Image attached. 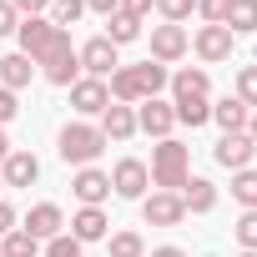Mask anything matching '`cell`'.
<instances>
[{
    "label": "cell",
    "instance_id": "cell-15",
    "mask_svg": "<svg viewBox=\"0 0 257 257\" xmlns=\"http://www.w3.org/2000/svg\"><path fill=\"white\" fill-rule=\"evenodd\" d=\"M71 106H76L81 116H101V111L111 106V91H106V81H91V76H81V81L71 86Z\"/></svg>",
    "mask_w": 257,
    "mask_h": 257
},
{
    "label": "cell",
    "instance_id": "cell-27",
    "mask_svg": "<svg viewBox=\"0 0 257 257\" xmlns=\"http://www.w3.org/2000/svg\"><path fill=\"white\" fill-rule=\"evenodd\" d=\"M232 197H237L247 212H257V172H252V167L232 172Z\"/></svg>",
    "mask_w": 257,
    "mask_h": 257
},
{
    "label": "cell",
    "instance_id": "cell-43",
    "mask_svg": "<svg viewBox=\"0 0 257 257\" xmlns=\"http://www.w3.org/2000/svg\"><path fill=\"white\" fill-rule=\"evenodd\" d=\"M237 257H257V252H237Z\"/></svg>",
    "mask_w": 257,
    "mask_h": 257
},
{
    "label": "cell",
    "instance_id": "cell-3",
    "mask_svg": "<svg viewBox=\"0 0 257 257\" xmlns=\"http://www.w3.org/2000/svg\"><path fill=\"white\" fill-rule=\"evenodd\" d=\"M56 152H61V162L66 167H91L101 152H106V137H101V126H91V121H66L61 126V137H56Z\"/></svg>",
    "mask_w": 257,
    "mask_h": 257
},
{
    "label": "cell",
    "instance_id": "cell-33",
    "mask_svg": "<svg viewBox=\"0 0 257 257\" xmlns=\"http://www.w3.org/2000/svg\"><path fill=\"white\" fill-rule=\"evenodd\" d=\"M227 6H232V0H197L202 26H222V21H227Z\"/></svg>",
    "mask_w": 257,
    "mask_h": 257
},
{
    "label": "cell",
    "instance_id": "cell-34",
    "mask_svg": "<svg viewBox=\"0 0 257 257\" xmlns=\"http://www.w3.org/2000/svg\"><path fill=\"white\" fill-rule=\"evenodd\" d=\"M11 6H16L21 21H31V16H46V11H51V0H11Z\"/></svg>",
    "mask_w": 257,
    "mask_h": 257
},
{
    "label": "cell",
    "instance_id": "cell-6",
    "mask_svg": "<svg viewBox=\"0 0 257 257\" xmlns=\"http://www.w3.org/2000/svg\"><path fill=\"white\" fill-rule=\"evenodd\" d=\"M142 222L147 227H182L187 207H182L177 192H152V197H142Z\"/></svg>",
    "mask_w": 257,
    "mask_h": 257
},
{
    "label": "cell",
    "instance_id": "cell-18",
    "mask_svg": "<svg viewBox=\"0 0 257 257\" xmlns=\"http://www.w3.org/2000/svg\"><path fill=\"white\" fill-rule=\"evenodd\" d=\"M177 197H182V207H187V212H197V217H207V212L217 207V187H212L207 177H187V187H182Z\"/></svg>",
    "mask_w": 257,
    "mask_h": 257
},
{
    "label": "cell",
    "instance_id": "cell-8",
    "mask_svg": "<svg viewBox=\"0 0 257 257\" xmlns=\"http://www.w3.org/2000/svg\"><path fill=\"white\" fill-rule=\"evenodd\" d=\"M232 31L227 26H202L197 36H192V51H197V61H207V66H222V61H232Z\"/></svg>",
    "mask_w": 257,
    "mask_h": 257
},
{
    "label": "cell",
    "instance_id": "cell-4",
    "mask_svg": "<svg viewBox=\"0 0 257 257\" xmlns=\"http://www.w3.org/2000/svg\"><path fill=\"white\" fill-rule=\"evenodd\" d=\"M147 187H152V172H147L142 157H121V162L111 167V192H116L121 202H142Z\"/></svg>",
    "mask_w": 257,
    "mask_h": 257
},
{
    "label": "cell",
    "instance_id": "cell-35",
    "mask_svg": "<svg viewBox=\"0 0 257 257\" xmlns=\"http://www.w3.org/2000/svg\"><path fill=\"white\" fill-rule=\"evenodd\" d=\"M16 26H21L16 6H11V0H0V36H16Z\"/></svg>",
    "mask_w": 257,
    "mask_h": 257
},
{
    "label": "cell",
    "instance_id": "cell-38",
    "mask_svg": "<svg viewBox=\"0 0 257 257\" xmlns=\"http://www.w3.org/2000/svg\"><path fill=\"white\" fill-rule=\"evenodd\" d=\"M16 222H21V217H16V207L0 197V237H6V232H16Z\"/></svg>",
    "mask_w": 257,
    "mask_h": 257
},
{
    "label": "cell",
    "instance_id": "cell-28",
    "mask_svg": "<svg viewBox=\"0 0 257 257\" xmlns=\"http://www.w3.org/2000/svg\"><path fill=\"white\" fill-rule=\"evenodd\" d=\"M81 16H86V0H51V16H46V21L61 26V31H71Z\"/></svg>",
    "mask_w": 257,
    "mask_h": 257
},
{
    "label": "cell",
    "instance_id": "cell-24",
    "mask_svg": "<svg viewBox=\"0 0 257 257\" xmlns=\"http://www.w3.org/2000/svg\"><path fill=\"white\" fill-rule=\"evenodd\" d=\"M137 36H142V21H132V16H121V11H116V16H106V41H111L116 51H121V46H132Z\"/></svg>",
    "mask_w": 257,
    "mask_h": 257
},
{
    "label": "cell",
    "instance_id": "cell-25",
    "mask_svg": "<svg viewBox=\"0 0 257 257\" xmlns=\"http://www.w3.org/2000/svg\"><path fill=\"white\" fill-rule=\"evenodd\" d=\"M106 252H111V257H147V242H142V232L121 227V232L106 237Z\"/></svg>",
    "mask_w": 257,
    "mask_h": 257
},
{
    "label": "cell",
    "instance_id": "cell-17",
    "mask_svg": "<svg viewBox=\"0 0 257 257\" xmlns=\"http://www.w3.org/2000/svg\"><path fill=\"white\" fill-rule=\"evenodd\" d=\"M31 76H36V61H31V56H21V51L0 56V86H6V91H26Z\"/></svg>",
    "mask_w": 257,
    "mask_h": 257
},
{
    "label": "cell",
    "instance_id": "cell-30",
    "mask_svg": "<svg viewBox=\"0 0 257 257\" xmlns=\"http://www.w3.org/2000/svg\"><path fill=\"white\" fill-rule=\"evenodd\" d=\"M152 11H157V16L167 21V26H182V21H187V16L197 11V0H157Z\"/></svg>",
    "mask_w": 257,
    "mask_h": 257
},
{
    "label": "cell",
    "instance_id": "cell-5",
    "mask_svg": "<svg viewBox=\"0 0 257 257\" xmlns=\"http://www.w3.org/2000/svg\"><path fill=\"white\" fill-rule=\"evenodd\" d=\"M76 61H81V71H86L91 81H111V71L121 66V56H116V46H111L106 36H91L86 46H76Z\"/></svg>",
    "mask_w": 257,
    "mask_h": 257
},
{
    "label": "cell",
    "instance_id": "cell-19",
    "mask_svg": "<svg viewBox=\"0 0 257 257\" xmlns=\"http://www.w3.org/2000/svg\"><path fill=\"white\" fill-rule=\"evenodd\" d=\"M247 116H252V111H247L237 96H222V101L212 106V121L222 126V137H227V132H247Z\"/></svg>",
    "mask_w": 257,
    "mask_h": 257
},
{
    "label": "cell",
    "instance_id": "cell-7",
    "mask_svg": "<svg viewBox=\"0 0 257 257\" xmlns=\"http://www.w3.org/2000/svg\"><path fill=\"white\" fill-rule=\"evenodd\" d=\"M187 51H192V36H187L182 26H167V21L152 26V61H157V66H172V61H182Z\"/></svg>",
    "mask_w": 257,
    "mask_h": 257
},
{
    "label": "cell",
    "instance_id": "cell-26",
    "mask_svg": "<svg viewBox=\"0 0 257 257\" xmlns=\"http://www.w3.org/2000/svg\"><path fill=\"white\" fill-rule=\"evenodd\" d=\"M0 257H41V242H36L26 227H16V232L0 237Z\"/></svg>",
    "mask_w": 257,
    "mask_h": 257
},
{
    "label": "cell",
    "instance_id": "cell-31",
    "mask_svg": "<svg viewBox=\"0 0 257 257\" xmlns=\"http://www.w3.org/2000/svg\"><path fill=\"white\" fill-rule=\"evenodd\" d=\"M237 101L247 111H257V66H242L237 71Z\"/></svg>",
    "mask_w": 257,
    "mask_h": 257
},
{
    "label": "cell",
    "instance_id": "cell-13",
    "mask_svg": "<svg viewBox=\"0 0 257 257\" xmlns=\"http://www.w3.org/2000/svg\"><path fill=\"white\" fill-rule=\"evenodd\" d=\"M71 192H76V202H81V207H101V202L111 197V172L81 167V172L71 177Z\"/></svg>",
    "mask_w": 257,
    "mask_h": 257
},
{
    "label": "cell",
    "instance_id": "cell-23",
    "mask_svg": "<svg viewBox=\"0 0 257 257\" xmlns=\"http://www.w3.org/2000/svg\"><path fill=\"white\" fill-rule=\"evenodd\" d=\"M222 26H227L232 36H252V31H257V0H232Z\"/></svg>",
    "mask_w": 257,
    "mask_h": 257
},
{
    "label": "cell",
    "instance_id": "cell-10",
    "mask_svg": "<svg viewBox=\"0 0 257 257\" xmlns=\"http://www.w3.org/2000/svg\"><path fill=\"white\" fill-rule=\"evenodd\" d=\"M212 157H217V167H227V172H242V167H252V157H257V142H252L247 132H227V137L212 147Z\"/></svg>",
    "mask_w": 257,
    "mask_h": 257
},
{
    "label": "cell",
    "instance_id": "cell-44",
    "mask_svg": "<svg viewBox=\"0 0 257 257\" xmlns=\"http://www.w3.org/2000/svg\"><path fill=\"white\" fill-rule=\"evenodd\" d=\"M0 192H6V177H0Z\"/></svg>",
    "mask_w": 257,
    "mask_h": 257
},
{
    "label": "cell",
    "instance_id": "cell-22",
    "mask_svg": "<svg viewBox=\"0 0 257 257\" xmlns=\"http://www.w3.org/2000/svg\"><path fill=\"white\" fill-rule=\"evenodd\" d=\"M167 86H172V101H177V96H207V91H212V76H207L202 66H187V71H177Z\"/></svg>",
    "mask_w": 257,
    "mask_h": 257
},
{
    "label": "cell",
    "instance_id": "cell-14",
    "mask_svg": "<svg viewBox=\"0 0 257 257\" xmlns=\"http://www.w3.org/2000/svg\"><path fill=\"white\" fill-rule=\"evenodd\" d=\"M0 177H6V187H36L41 182V157L16 147L6 162H0Z\"/></svg>",
    "mask_w": 257,
    "mask_h": 257
},
{
    "label": "cell",
    "instance_id": "cell-1",
    "mask_svg": "<svg viewBox=\"0 0 257 257\" xmlns=\"http://www.w3.org/2000/svg\"><path fill=\"white\" fill-rule=\"evenodd\" d=\"M16 41H21V56H31L51 86L71 91V86L81 81V61H76L71 31L51 26L46 16H31V21H21V26H16Z\"/></svg>",
    "mask_w": 257,
    "mask_h": 257
},
{
    "label": "cell",
    "instance_id": "cell-2",
    "mask_svg": "<svg viewBox=\"0 0 257 257\" xmlns=\"http://www.w3.org/2000/svg\"><path fill=\"white\" fill-rule=\"evenodd\" d=\"M152 187L157 192H182L187 187V177H192V152L177 142V137H167V142H157L152 147Z\"/></svg>",
    "mask_w": 257,
    "mask_h": 257
},
{
    "label": "cell",
    "instance_id": "cell-20",
    "mask_svg": "<svg viewBox=\"0 0 257 257\" xmlns=\"http://www.w3.org/2000/svg\"><path fill=\"white\" fill-rule=\"evenodd\" d=\"M172 111H177V121H182V126H192V132L212 121V101H207V96H177V101H172Z\"/></svg>",
    "mask_w": 257,
    "mask_h": 257
},
{
    "label": "cell",
    "instance_id": "cell-9",
    "mask_svg": "<svg viewBox=\"0 0 257 257\" xmlns=\"http://www.w3.org/2000/svg\"><path fill=\"white\" fill-rule=\"evenodd\" d=\"M172 126H177V111H172V101L152 96V101H142V106H137V132H147V137L167 142V137H172Z\"/></svg>",
    "mask_w": 257,
    "mask_h": 257
},
{
    "label": "cell",
    "instance_id": "cell-12",
    "mask_svg": "<svg viewBox=\"0 0 257 257\" xmlns=\"http://www.w3.org/2000/svg\"><path fill=\"white\" fill-rule=\"evenodd\" d=\"M101 137H106V147L111 142H132L137 137V106H121V101H111L106 111H101Z\"/></svg>",
    "mask_w": 257,
    "mask_h": 257
},
{
    "label": "cell",
    "instance_id": "cell-41",
    "mask_svg": "<svg viewBox=\"0 0 257 257\" xmlns=\"http://www.w3.org/2000/svg\"><path fill=\"white\" fill-rule=\"evenodd\" d=\"M11 152H16V147H11V137H6V126H0V162H6Z\"/></svg>",
    "mask_w": 257,
    "mask_h": 257
},
{
    "label": "cell",
    "instance_id": "cell-11",
    "mask_svg": "<svg viewBox=\"0 0 257 257\" xmlns=\"http://www.w3.org/2000/svg\"><path fill=\"white\" fill-rule=\"evenodd\" d=\"M36 242H51V237H61L66 232V212L56 207V202H36L31 212H26V222H21Z\"/></svg>",
    "mask_w": 257,
    "mask_h": 257
},
{
    "label": "cell",
    "instance_id": "cell-16",
    "mask_svg": "<svg viewBox=\"0 0 257 257\" xmlns=\"http://www.w3.org/2000/svg\"><path fill=\"white\" fill-rule=\"evenodd\" d=\"M71 237L86 247V242H106L111 237V222H106V212L101 207H81L76 217H71Z\"/></svg>",
    "mask_w": 257,
    "mask_h": 257
},
{
    "label": "cell",
    "instance_id": "cell-39",
    "mask_svg": "<svg viewBox=\"0 0 257 257\" xmlns=\"http://www.w3.org/2000/svg\"><path fill=\"white\" fill-rule=\"evenodd\" d=\"M86 11H96V16L106 21V16H116V11H121V0H86Z\"/></svg>",
    "mask_w": 257,
    "mask_h": 257
},
{
    "label": "cell",
    "instance_id": "cell-37",
    "mask_svg": "<svg viewBox=\"0 0 257 257\" xmlns=\"http://www.w3.org/2000/svg\"><path fill=\"white\" fill-rule=\"evenodd\" d=\"M152 6H157V0H121V16L142 21V16H152Z\"/></svg>",
    "mask_w": 257,
    "mask_h": 257
},
{
    "label": "cell",
    "instance_id": "cell-29",
    "mask_svg": "<svg viewBox=\"0 0 257 257\" xmlns=\"http://www.w3.org/2000/svg\"><path fill=\"white\" fill-rule=\"evenodd\" d=\"M232 237H237L242 252H257V212H242V217L232 222Z\"/></svg>",
    "mask_w": 257,
    "mask_h": 257
},
{
    "label": "cell",
    "instance_id": "cell-21",
    "mask_svg": "<svg viewBox=\"0 0 257 257\" xmlns=\"http://www.w3.org/2000/svg\"><path fill=\"white\" fill-rule=\"evenodd\" d=\"M132 71H137V86H142V101L162 96V91H167V81H172V71H167V66H157L152 56H147L142 66H132Z\"/></svg>",
    "mask_w": 257,
    "mask_h": 257
},
{
    "label": "cell",
    "instance_id": "cell-42",
    "mask_svg": "<svg viewBox=\"0 0 257 257\" xmlns=\"http://www.w3.org/2000/svg\"><path fill=\"white\" fill-rule=\"evenodd\" d=\"M247 137H252V142H257V111H252V116H247Z\"/></svg>",
    "mask_w": 257,
    "mask_h": 257
},
{
    "label": "cell",
    "instance_id": "cell-32",
    "mask_svg": "<svg viewBox=\"0 0 257 257\" xmlns=\"http://www.w3.org/2000/svg\"><path fill=\"white\" fill-rule=\"evenodd\" d=\"M41 257H81V242H76L71 232H61V237L41 242Z\"/></svg>",
    "mask_w": 257,
    "mask_h": 257
},
{
    "label": "cell",
    "instance_id": "cell-40",
    "mask_svg": "<svg viewBox=\"0 0 257 257\" xmlns=\"http://www.w3.org/2000/svg\"><path fill=\"white\" fill-rule=\"evenodd\" d=\"M152 257H187L182 247H152Z\"/></svg>",
    "mask_w": 257,
    "mask_h": 257
},
{
    "label": "cell",
    "instance_id": "cell-36",
    "mask_svg": "<svg viewBox=\"0 0 257 257\" xmlns=\"http://www.w3.org/2000/svg\"><path fill=\"white\" fill-rule=\"evenodd\" d=\"M16 111H21L16 91H6V86H0V126H6V121H16Z\"/></svg>",
    "mask_w": 257,
    "mask_h": 257
}]
</instances>
